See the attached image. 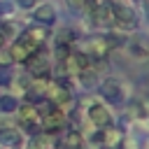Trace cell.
I'll return each mask as SVG.
<instances>
[{
    "label": "cell",
    "instance_id": "7",
    "mask_svg": "<svg viewBox=\"0 0 149 149\" xmlns=\"http://www.w3.org/2000/svg\"><path fill=\"white\" fill-rule=\"evenodd\" d=\"M100 93L105 100H112V102H119L121 100V84L114 81V79H107L102 86H100Z\"/></svg>",
    "mask_w": 149,
    "mask_h": 149
},
{
    "label": "cell",
    "instance_id": "6",
    "mask_svg": "<svg viewBox=\"0 0 149 149\" xmlns=\"http://www.w3.org/2000/svg\"><path fill=\"white\" fill-rule=\"evenodd\" d=\"M112 9H114V23H119L121 28H133V26L137 23L133 9H128V7H123V5H112Z\"/></svg>",
    "mask_w": 149,
    "mask_h": 149
},
{
    "label": "cell",
    "instance_id": "17",
    "mask_svg": "<svg viewBox=\"0 0 149 149\" xmlns=\"http://www.w3.org/2000/svg\"><path fill=\"white\" fill-rule=\"evenodd\" d=\"M2 40H5V35H2V33H0V47H2Z\"/></svg>",
    "mask_w": 149,
    "mask_h": 149
},
{
    "label": "cell",
    "instance_id": "12",
    "mask_svg": "<svg viewBox=\"0 0 149 149\" xmlns=\"http://www.w3.org/2000/svg\"><path fill=\"white\" fill-rule=\"evenodd\" d=\"M81 147V135L79 133H68L65 142H63V149H79Z\"/></svg>",
    "mask_w": 149,
    "mask_h": 149
},
{
    "label": "cell",
    "instance_id": "9",
    "mask_svg": "<svg viewBox=\"0 0 149 149\" xmlns=\"http://www.w3.org/2000/svg\"><path fill=\"white\" fill-rule=\"evenodd\" d=\"M35 19H37L40 23H51V21L56 19V12H54L51 5H42V7L35 9Z\"/></svg>",
    "mask_w": 149,
    "mask_h": 149
},
{
    "label": "cell",
    "instance_id": "10",
    "mask_svg": "<svg viewBox=\"0 0 149 149\" xmlns=\"http://www.w3.org/2000/svg\"><path fill=\"white\" fill-rule=\"evenodd\" d=\"M19 140H21V135H19L16 128H0V142H5V144H19Z\"/></svg>",
    "mask_w": 149,
    "mask_h": 149
},
{
    "label": "cell",
    "instance_id": "5",
    "mask_svg": "<svg viewBox=\"0 0 149 149\" xmlns=\"http://www.w3.org/2000/svg\"><path fill=\"white\" fill-rule=\"evenodd\" d=\"M91 19L98 23V26H114V9L112 5H93L91 9Z\"/></svg>",
    "mask_w": 149,
    "mask_h": 149
},
{
    "label": "cell",
    "instance_id": "2",
    "mask_svg": "<svg viewBox=\"0 0 149 149\" xmlns=\"http://www.w3.org/2000/svg\"><path fill=\"white\" fill-rule=\"evenodd\" d=\"M35 51H37V42H35L33 37L23 35V37H19V40L14 42V47H12L9 56H12V61H28Z\"/></svg>",
    "mask_w": 149,
    "mask_h": 149
},
{
    "label": "cell",
    "instance_id": "14",
    "mask_svg": "<svg viewBox=\"0 0 149 149\" xmlns=\"http://www.w3.org/2000/svg\"><path fill=\"white\" fill-rule=\"evenodd\" d=\"M93 2L95 0H68V5L70 7H77V9L79 7H93Z\"/></svg>",
    "mask_w": 149,
    "mask_h": 149
},
{
    "label": "cell",
    "instance_id": "11",
    "mask_svg": "<svg viewBox=\"0 0 149 149\" xmlns=\"http://www.w3.org/2000/svg\"><path fill=\"white\" fill-rule=\"evenodd\" d=\"M19 107V100L14 95H0V112L2 114H9V112H16Z\"/></svg>",
    "mask_w": 149,
    "mask_h": 149
},
{
    "label": "cell",
    "instance_id": "15",
    "mask_svg": "<svg viewBox=\"0 0 149 149\" xmlns=\"http://www.w3.org/2000/svg\"><path fill=\"white\" fill-rule=\"evenodd\" d=\"M9 63H12V56H9V51H2V49H0V65L5 68V65H9Z\"/></svg>",
    "mask_w": 149,
    "mask_h": 149
},
{
    "label": "cell",
    "instance_id": "4",
    "mask_svg": "<svg viewBox=\"0 0 149 149\" xmlns=\"http://www.w3.org/2000/svg\"><path fill=\"white\" fill-rule=\"evenodd\" d=\"M63 123H65V116H63V112H61L58 107H54L51 112H47V114H44V119H42L40 128H44L47 133H58V130L63 128Z\"/></svg>",
    "mask_w": 149,
    "mask_h": 149
},
{
    "label": "cell",
    "instance_id": "1",
    "mask_svg": "<svg viewBox=\"0 0 149 149\" xmlns=\"http://www.w3.org/2000/svg\"><path fill=\"white\" fill-rule=\"evenodd\" d=\"M19 109V123L26 133L30 135H37L40 133V114L33 105H23V107H16Z\"/></svg>",
    "mask_w": 149,
    "mask_h": 149
},
{
    "label": "cell",
    "instance_id": "16",
    "mask_svg": "<svg viewBox=\"0 0 149 149\" xmlns=\"http://www.w3.org/2000/svg\"><path fill=\"white\" fill-rule=\"evenodd\" d=\"M19 2H21V7H30L33 5V0H19Z\"/></svg>",
    "mask_w": 149,
    "mask_h": 149
},
{
    "label": "cell",
    "instance_id": "3",
    "mask_svg": "<svg viewBox=\"0 0 149 149\" xmlns=\"http://www.w3.org/2000/svg\"><path fill=\"white\" fill-rule=\"evenodd\" d=\"M88 119H91V123L98 126V128H107V126L112 123V114L107 112L105 105H98V102H93V105L88 107Z\"/></svg>",
    "mask_w": 149,
    "mask_h": 149
},
{
    "label": "cell",
    "instance_id": "13",
    "mask_svg": "<svg viewBox=\"0 0 149 149\" xmlns=\"http://www.w3.org/2000/svg\"><path fill=\"white\" fill-rule=\"evenodd\" d=\"M28 149H51V142L37 135V137H33V140H30V144H28Z\"/></svg>",
    "mask_w": 149,
    "mask_h": 149
},
{
    "label": "cell",
    "instance_id": "8",
    "mask_svg": "<svg viewBox=\"0 0 149 149\" xmlns=\"http://www.w3.org/2000/svg\"><path fill=\"white\" fill-rule=\"evenodd\" d=\"M28 70L30 72H37L40 77H47V72H49V65H47V61L42 58V56H30L28 58Z\"/></svg>",
    "mask_w": 149,
    "mask_h": 149
}]
</instances>
